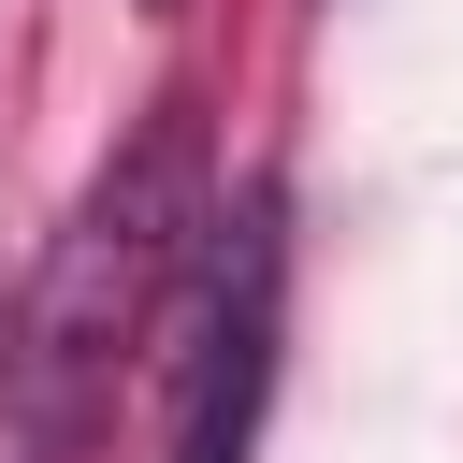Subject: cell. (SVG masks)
Segmentation results:
<instances>
[{"mask_svg": "<svg viewBox=\"0 0 463 463\" xmlns=\"http://www.w3.org/2000/svg\"><path fill=\"white\" fill-rule=\"evenodd\" d=\"M130 14H145V29H174V14H188V0H130Z\"/></svg>", "mask_w": 463, "mask_h": 463, "instance_id": "3", "label": "cell"}, {"mask_svg": "<svg viewBox=\"0 0 463 463\" xmlns=\"http://www.w3.org/2000/svg\"><path fill=\"white\" fill-rule=\"evenodd\" d=\"M275 289H289L275 188H246V203H232V246H217V304H203L188 449H174V463H246V449H260V405H275Z\"/></svg>", "mask_w": 463, "mask_h": 463, "instance_id": "2", "label": "cell"}, {"mask_svg": "<svg viewBox=\"0 0 463 463\" xmlns=\"http://www.w3.org/2000/svg\"><path fill=\"white\" fill-rule=\"evenodd\" d=\"M188 232H203V130H188V101H159V116L72 188V217L43 232V275H29V304H14V333H0L14 463H87V449H101V420H116V391H130L145 333H159V289H174Z\"/></svg>", "mask_w": 463, "mask_h": 463, "instance_id": "1", "label": "cell"}]
</instances>
